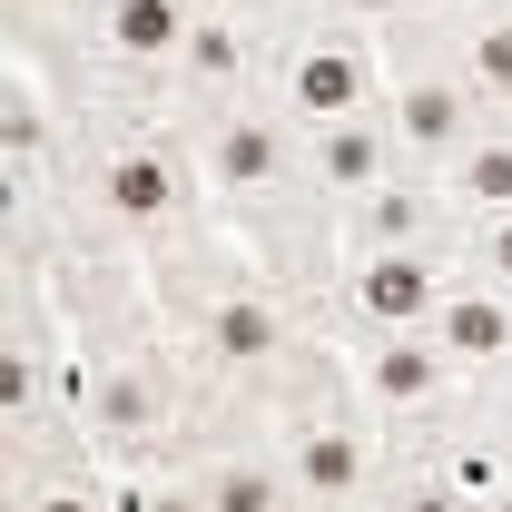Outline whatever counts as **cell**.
<instances>
[{
	"instance_id": "cell-9",
	"label": "cell",
	"mask_w": 512,
	"mask_h": 512,
	"mask_svg": "<svg viewBox=\"0 0 512 512\" xmlns=\"http://www.w3.org/2000/svg\"><path fill=\"white\" fill-rule=\"evenodd\" d=\"M424 335L463 365L473 394H512V296H503V286H483V276L453 266V286H444V306H434Z\"/></svg>"
},
{
	"instance_id": "cell-2",
	"label": "cell",
	"mask_w": 512,
	"mask_h": 512,
	"mask_svg": "<svg viewBox=\"0 0 512 512\" xmlns=\"http://www.w3.org/2000/svg\"><path fill=\"white\" fill-rule=\"evenodd\" d=\"M375 30H384V128H394V148H404L414 178H444L453 158L493 128V109H483L473 79H463L444 0H424V10H404V20H375Z\"/></svg>"
},
{
	"instance_id": "cell-13",
	"label": "cell",
	"mask_w": 512,
	"mask_h": 512,
	"mask_svg": "<svg viewBox=\"0 0 512 512\" xmlns=\"http://www.w3.org/2000/svg\"><path fill=\"white\" fill-rule=\"evenodd\" d=\"M119 483V512H207L188 463H138V473H109Z\"/></svg>"
},
{
	"instance_id": "cell-1",
	"label": "cell",
	"mask_w": 512,
	"mask_h": 512,
	"mask_svg": "<svg viewBox=\"0 0 512 512\" xmlns=\"http://www.w3.org/2000/svg\"><path fill=\"white\" fill-rule=\"evenodd\" d=\"M217 207L197 178V148L178 138V119H99L79 148V188H69V256H168L178 237H197Z\"/></svg>"
},
{
	"instance_id": "cell-8",
	"label": "cell",
	"mask_w": 512,
	"mask_h": 512,
	"mask_svg": "<svg viewBox=\"0 0 512 512\" xmlns=\"http://www.w3.org/2000/svg\"><path fill=\"white\" fill-rule=\"evenodd\" d=\"M296 178H306V197H316L325 217H345L355 197L394 188V178H414V168H404V148H394V128H384V109H375V119L306 128V138H296Z\"/></svg>"
},
{
	"instance_id": "cell-11",
	"label": "cell",
	"mask_w": 512,
	"mask_h": 512,
	"mask_svg": "<svg viewBox=\"0 0 512 512\" xmlns=\"http://www.w3.org/2000/svg\"><path fill=\"white\" fill-rule=\"evenodd\" d=\"M453 20V50H463V79H473V99L512 119V0H444Z\"/></svg>"
},
{
	"instance_id": "cell-7",
	"label": "cell",
	"mask_w": 512,
	"mask_h": 512,
	"mask_svg": "<svg viewBox=\"0 0 512 512\" xmlns=\"http://www.w3.org/2000/svg\"><path fill=\"white\" fill-rule=\"evenodd\" d=\"M178 463L197 473L207 512H306L286 453H276V434H266L256 414H207V404H197V434H188Z\"/></svg>"
},
{
	"instance_id": "cell-5",
	"label": "cell",
	"mask_w": 512,
	"mask_h": 512,
	"mask_svg": "<svg viewBox=\"0 0 512 512\" xmlns=\"http://www.w3.org/2000/svg\"><path fill=\"white\" fill-rule=\"evenodd\" d=\"M453 286V247H345L325 286V335H424Z\"/></svg>"
},
{
	"instance_id": "cell-10",
	"label": "cell",
	"mask_w": 512,
	"mask_h": 512,
	"mask_svg": "<svg viewBox=\"0 0 512 512\" xmlns=\"http://www.w3.org/2000/svg\"><path fill=\"white\" fill-rule=\"evenodd\" d=\"M453 197H444V178H394V188H375V197H355L345 217H335V256L345 247H453Z\"/></svg>"
},
{
	"instance_id": "cell-14",
	"label": "cell",
	"mask_w": 512,
	"mask_h": 512,
	"mask_svg": "<svg viewBox=\"0 0 512 512\" xmlns=\"http://www.w3.org/2000/svg\"><path fill=\"white\" fill-rule=\"evenodd\" d=\"M453 266L512 296V207L503 217H463V227H453Z\"/></svg>"
},
{
	"instance_id": "cell-12",
	"label": "cell",
	"mask_w": 512,
	"mask_h": 512,
	"mask_svg": "<svg viewBox=\"0 0 512 512\" xmlns=\"http://www.w3.org/2000/svg\"><path fill=\"white\" fill-rule=\"evenodd\" d=\"M444 197H453V217H503V207H512V119H493L444 168Z\"/></svg>"
},
{
	"instance_id": "cell-6",
	"label": "cell",
	"mask_w": 512,
	"mask_h": 512,
	"mask_svg": "<svg viewBox=\"0 0 512 512\" xmlns=\"http://www.w3.org/2000/svg\"><path fill=\"white\" fill-rule=\"evenodd\" d=\"M345 375H355V404L384 424V444H414V434H434V424L483 404L434 335H355L345 345Z\"/></svg>"
},
{
	"instance_id": "cell-4",
	"label": "cell",
	"mask_w": 512,
	"mask_h": 512,
	"mask_svg": "<svg viewBox=\"0 0 512 512\" xmlns=\"http://www.w3.org/2000/svg\"><path fill=\"white\" fill-rule=\"evenodd\" d=\"M178 119V109H168ZM178 138L197 148V178H207V207L217 217H276L296 207L306 178H296V119L276 99H227V109H188Z\"/></svg>"
},
{
	"instance_id": "cell-3",
	"label": "cell",
	"mask_w": 512,
	"mask_h": 512,
	"mask_svg": "<svg viewBox=\"0 0 512 512\" xmlns=\"http://www.w3.org/2000/svg\"><path fill=\"white\" fill-rule=\"evenodd\" d=\"M266 99L306 128L335 119H375L384 109V30L355 10H325V0H286L276 20V50H266Z\"/></svg>"
}]
</instances>
